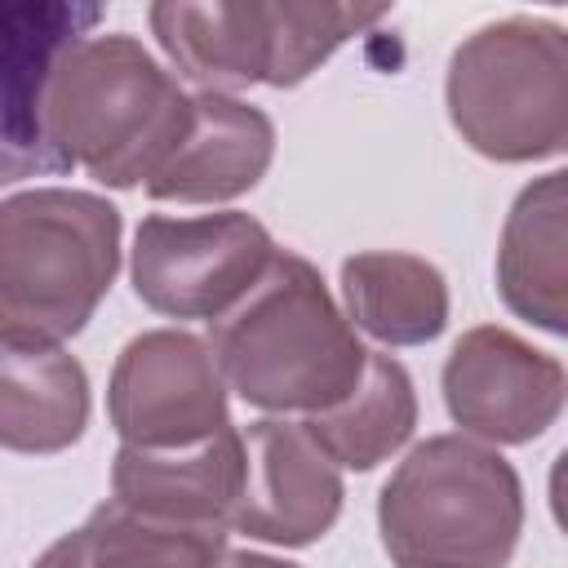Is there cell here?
<instances>
[{
    "label": "cell",
    "instance_id": "obj_1",
    "mask_svg": "<svg viewBox=\"0 0 568 568\" xmlns=\"http://www.w3.org/2000/svg\"><path fill=\"white\" fill-rule=\"evenodd\" d=\"M222 382L262 413H324L364 373V346L320 271L275 248L257 284L209 324Z\"/></svg>",
    "mask_w": 568,
    "mask_h": 568
},
{
    "label": "cell",
    "instance_id": "obj_2",
    "mask_svg": "<svg viewBox=\"0 0 568 568\" xmlns=\"http://www.w3.org/2000/svg\"><path fill=\"white\" fill-rule=\"evenodd\" d=\"M191 124L182 84L124 31L84 36L49 80L44 129L62 169L129 191L146 182Z\"/></svg>",
    "mask_w": 568,
    "mask_h": 568
},
{
    "label": "cell",
    "instance_id": "obj_3",
    "mask_svg": "<svg viewBox=\"0 0 568 568\" xmlns=\"http://www.w3.org/2000/svg\"><path fill=\"white\" fill-rule=\"evenodd\" d=\"M120 271V209L93 191L36 186L0 204V337H75Z\"/></svg>",
    "mask_w": 568,
    "mask_h": 568
},
{
    "label": "cell",
    "instance_id": "obj_4",
    "mask_svg": "<svg viewBox=\"0 0 568 568\" xmlns=\"http://www.w3.org/2000/svg\"><path fill=\"white\" fill-rule=\"evenodd\" d=\"M377 528L395 568H506L524 528V488L501 453L435 435L382 484Z\"/></svg>",
    "mask_w": 568,
    "mask_h": 568
},
{
    "label": "cell",
    "instance_id": "obj_5",
    "mask_svg": "<svg viewBox=\"0 0 568 568\" xmlns=\"http://www.w3.org/2000/svg\"><path fill=\"white\" fill-rule=\"evenodd\" d=\"M448 120L470 151L524 164L568 142V36L546 18H501L448 58Z\"/></svg>",
    "mask_w": 568,
    "mask_h": 568
},
{
    "label": "cell",
    "instance_id": "obj_6",
    "mask_svg": "<svg viewBox=\"0 0 568 568\" xmlns=\"http://www.w3.org/2000/svg\"><path fill=\"white\" fill-rule=\"evenodd\" d=\"M151 31L182 75L204 93L244 84H302L351 36L377 27L386 9L359 4H284V0H169L151 4Z\"/></svg>",
    "mask_w": 568,
    "mask_h": 568
},
{
    "label": "cell",
    "instance_id": "obj_7",
    "mask_svg": "<svg viewBox=\"0 0 568 568\" xmlns=\"http://www.w3.org/2000/svg\"><path fill=\"white\" fill-rule=\"evenodd\" d=\"M275 244L248 213L142 217L133 235V293L169 320L226 315L266 271Z\"/></svg>",
    "mask_w": 568,
    "mask_h": 568
},
{
    "label": "cell",
    "instance_id": "obj_8",
    "mask_svg": "<svg viewBox=\"0 0 568 568\" xmlns=\"http://www.w3.org/2000/svg\"><path fill=\"white\" fill-rule=\"evenodd\" d=\"M106 417L133 448H186L231 426L226 382L200 337L151 328L120 351L106 386Z\"/></svg>",
    "mask_w": 568,
    "mask_h": 568
},
{
    "label": "cell",
    "instance_id": "obj_9",
    "mask_svg": "<svg viewBox=\"0 0 568 568\" xmlns=\"http://www.w3.org/2000/svg\"><path fill=\"white\" fill-rule=\"evenodd\" d=\"M564 364L510 328L479 324L444 359V404L462 430L488 444H528L564 408Z\"/></svg>",
    "mask_w": 568,
    "mask_h": 568
},
{
    "label": "cell",
    "instance_id": "obj_10",
    "mask_svg": "<svg viewBox=\"0 0 568 568\" xmlns=\"http://www.w3.org/2000/svg\"><path fill=\"white\" fill-rule=\"evenodd\" d=\"M102 22V4L0 0V186L67 173L49 146L44 98L58 62Z\"/></svg>",
    "mask_w": 568,
    "mask_h": 568
},
{
    "label": "cell",
    "instance_id": "obj_11",
    "mask_svg": "<svg viewBox=\"0 0 568 568\" xmlns=\"http://www.w3.org/2000/svg\"><path fill=\"white\" fill-rule=\"evenodd\" d=\"M244 484L231 528L271 546H311L342 515V475L302 422L262 417L240 430Z\"/></svg>",
    "mask_w": 568,
    "mask_h": 568
},
{
    "label": "cell",
    "instance_id": "obj_12",
    "mask_svg": "<svg viewBox=\"0 0 568 568\" xmlns=\"http://www.w3.org/2000/svg\"><path fill=\"white\" fill-rule=\"evenodd\" d=\"M244 484V439L235 426L186 448L120 444L111 466V501L186 528H231Z\"/></svg>",
    "mask_w": 568,
    "mask_h": 568
},
{
    "label": "cell",
    "instance_id": "obj_13",
    "mask_svg": "<svg viewBox=\"0 0 568 568\" xmlns=\"http://www.w3.org/2000/svg\"><path fill=\"white\" fill-rule=\"evenodd\" d=\"M275 155V124L231 98V93H195L191 124L169 160L146 178L151 200L173 204H217L253 191Z\"/></svg>",
    "mask_w": 568,
    "mask_h": 568
},
{
    "label": "cell",
    "instance_id": "obj_14",
    "mask_svg": "<svg viewBox=\"0 0 568 568\" xmlns=\"http://www.w3.org/2000/svg\"><path fill=\"white\" fill-rule=\"evenodd\" d=\"M564 173H546L532 186L519 191L506 226H501V248H497V288L501 302L546 328L564 333L568 320V235H564Z\"/></svg>",
    "mask_w": 568,
    "mask_h": 568
},
{
    "label": "cell",
    "instance_id": "obj_15",
    "mask_svg": "<svg viewBox=\"0 0 568 568\" xmlns=\"http://www.w3.org/2000/svg\"><path fill=\"white\" fill-rule=\"evenodd\" d=\"M89 377L62 346L0 337V448L62 453L84 435Z\"/></svg>",
    "mask_w": 568,
    "mask_h": 568
},
{
    "label": "cell",
    "instance_id": "obj_16",
    "mask_svg": "<svg viewBox=\"0 0 568 568\" xmlns=\"http://www.w3.org/2000/svg\"><path fill=\"white\" fill-rule=\"evenodd\" d=\"M222 555L226 528L164 524L120 501H102L75 532L58 537L31 568H217Z\"/></svg>",
    "mask_w": 568,
    "mask_h": 568
},
{
    "label": "cell",
    "instance_id": "obj_17",
    "mask_svg": "<svg viewBox=\"0 0 568 568\" xmlns=\"http://www.w3.org/2000/svg\"><path fill=\"white\" fill-rule=\"evenodd\" d=\"M342 297L351 328L382 346H422L448 324L444 275L413 253H355L342 262Z\"/></svg>",
    "mask_w": 568,
    "mask_h": 568
},
{
    "label": "cell",
    "instance_id": "obj_18",
    "mask_svg": "<svg viewBox=\"0 0 568 568\" xmlns=\"http://www.w3.org/2000/svg\"><path fill=\"white\" fill-rule=\"evenodd\" d=\"M417 426V395L399 359L368 351L359 382L324 413H311L302 430L328 453L333 466L373 470Z\"/></svg>",
    "mask_w": 568,
    "mask_h": 568
},
{
    "label": "cell",
    "instance_id": "obj_19",
    "mask_svg": "<svg viewBox=\"0 0 568 568\" xmlns=\"http://www.w3.org/2000/svg\"><path fill=\"white\" fill-rule=\"evenodd\" d=\"M217 568H297L288 559H271V555H253V550H226L217 559Z\"/></svg>",
    "mask_w": 568,
    "mask_h": 568
}]
</instances>
